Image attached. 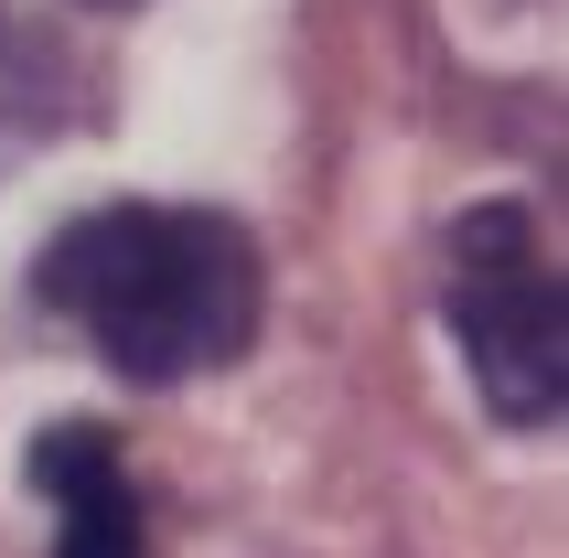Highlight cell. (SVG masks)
Instances as JSON below:
<instances>
[{
  "mask_svg": "<svg viewBox=\"0 0 569 558\" xmlns=\"http://www.w3.org/2000/svg\"><path fill=\"white\" fill-rule=\"evenodd\" d=\"M76 119H87V64H76V43L0 0V172L22 151H43V140H64Z\"/></svg>",
  "mask_w": 569,
  "mask_h": 558,
  "instance_id": "cell-4",
  "label": "cell"
},
{
  "mask_svg": "<svg viewBox=\"0 0 569 558\" xmlns=\"http://www.w3.org/2000/svg\"><path fill=\"white\" fill-rule=\"evenodd\" d=\"M441 311L473 366L483 408L506 430H559L569 408V311H559V258L538 248L527 205H473L441 248Z\"/></svg>",
  "mask_w": 569,
  "mask_h": 558,
  "instance_id": "cell-2",
  "label": "cell"
},
{
  "mask_svg": "<svg viewBox=\"0 0 569 558\" xmlns=\"http://www.w3.org/2000/svg\"><path fill=\"white\" fill-rule=\"evenodd\" d=\"M32 290L129 387H193L258 343V248L204 205H97L43 248Z\"/></svg>",
  "mask_w": 569,
  "mask_h": 558,
  "instance_id": "cell-1",
  "label": "cell"
},
{
  "mask_svg": "<svg viewBox=\"0 0 569 558\" xmlns=\"http://www.w3.org/2000/svg\"><path fill=\"white\" fill-rule=\"evenodd\" d=\"M32 495L54 505V558H151V516L129 484V451L97 419H54L32 440Z\"/></svg>",
  "mask_w": 569,
  "mask_h": 558,
  "instance_id": "cell-3",
  "label": "cell"
}]
</instances>
